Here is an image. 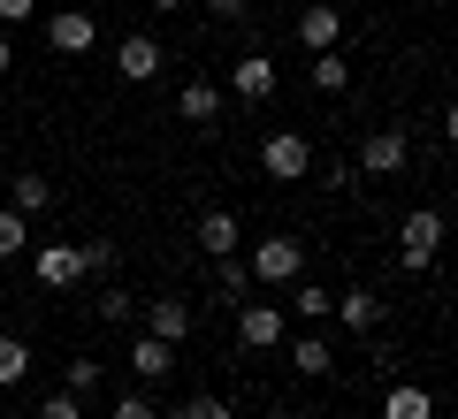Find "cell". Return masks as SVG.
Masks as SVG:
<instances>
[{
	"label": "cell",
	"instance_id": "6da1fadb",
	"mask_svg": "<svg viewBox=\"0 0 458 419\" xmlns=\"http://www.w3.org/2000/svg\"><path fill=\"white\" fill-rule=\"evenodd\" d=\"M436 252H443V214L436 206H412L405 229H397V259H405V274H428Z\"/></svg>",
	"mask_w": 458,
	"mask_h": 419
},
{
	"label": "cell",
	"instance_id": "7a4b0ae2",
	"mask_svg": "<svg viewBox=\"0 0 458 419\" xmlns=\"http://www.w3.org/2000/svg\"><path fill=\"white\" fill-rule=\"evenodd\" d=\"M252 282H276V290H291L298 274H306V244L298 237H267V244H252Z\"/></svg>",
	"mask_w": 458,
	"mask_h": 419
},
{
	"label": "cell",
	"instance_id": "3957f363",
	"mask_svg": "<svg viewBox=\"0 0 458 419\" xmlns=\"http://www.w3.org/2000/svg\"><path fill=\"white\" fill-rule=\"evenodd\" d=\"M260 168H267L276 183H306V176H313V146L298 138V130H276V138L260 146Z\"/></svg>",
	"mask_w": 458,
	"mask_h": 419
},
{
	"label": "cell",
	"instance_id": "277c9868",
	"mask_svg": "<svg viewBox=\"0 0 458 419\" xmlns=\"http://www.w3.org/2000/svg\"><path fill=\"white\" fill-rule=\"evenodd\" d=\"M31 274H38V290H77V282H84V259H77V244H38Z\"/></svg>",
	"mask_w": 458,
	"mask_h": 419
},
{
	"label": "cell",
	"instance_id": "5b68a950",
	"mask_svg": "<svg viewBox=\"0 0 458 419\" xmlns=\"http://www.w3.org/2000/svg\"><path fill=\"white\" fill-rule=\"evenodd\" d=\"M283 328H291L283 306H237V343H245V351H276Z\"/></svg>",
	"mask_w": 458,
	"mask_h": 419
},
{
	"label": "cell",
	"instance_id": "8992f818",
	"mask_svg": "<svg viewBox=\"0 0 458 419\" xmlns=\"http://www.w3.org/2000/svg\"><path fill=\"white\" fill-rule=\"evenodd\" d=\"M47 46L54 54H92L99 46V23L84 16V8H54V16H47Z\"/></svg>",
	"mask_w": 458,
	"mask_h": 419
},
{
	"label": "cell",
	"instance_id": "52a82bcc",
	"mask_svg": "<svg viewBox=\"0 0 458 419\" xmlns=\"http://www.w3.org/2000/svg\"><path fill=\"white\" fill-rule=\"evenodd\" d=\"M344 38V8L336 0H313V8H298V46L306 54H328Z\"/></svg>",
	"mask_w": 458,
	"mask_h": 419
},
{
	"label": "cell",
	"instance_id": "ba28073f",
	"mask_svg": "<svg viewBox=\"0 0 458 419\" xmlns=\"http://www.w3.org/2000/svg\"><path fill=\"white\" fill-rule=\"evenodd\" d=\"M161 62H168L161 38H146V31H131L123 46H114V69H123V84H153V77H161Z\"/></svg>",
	"mask_w": 458,
	"mask_h": 419
},
{
	"label": "cell",
	"instance_id": "9c48e42d",
	"mask_svg": "<svg viewBox=\"0 0 458 419\" xmlns=\"http://www.w3.org/2000/svg\"><path fill=\"white\" fill-rule=\"evenodd\" d=\"M405 161H412V138H405V130H375V138L360 146V168H367V176H397Z\"/></svg>",
	"mask_w": 458,
	"mask_h": 419
},
{
	"label": "cell",
	"instance_id": "30bf717a",
	"mask_svg": "<svg viewBox=\"0 0 458 419\" xmlns=\"http://www.w3.org/2000/svg\"><path fill=\"white\" fill-rule=\"evenodd\" d=\"M229 92L252 99V107H260V99H276V62H267V54H245V62H229Z\"/></svg>",
	"mask_w": 458,
	"mask_h": 419
},
{
	"label": "cell",
	"instance_id": "8fae6325",
	"mask_svg": "<svg viewBox=\"0 0 458 419\" xmlns=\"http://www.w3.org/2000/svg\"><path fill=\"white\" fill-rule=\"evenodd\" d=\"M222 107H229L222 84H183V92H176V122H191V130H214Z\"/></svg>",
	"mask_w": 458,
	"mask_h": 419
},
{
	"label": "cell",
	"instance_id": "7c38bea8",
	"mask_svg": "<svg viewBox=\"0 0 458 419\" xmlns=\"http://www.w3.org/2000/svg\"><path fill=\"white\" fill-rule=\"evenodd\" d=\"M237 244H245V229H237V214H229V206H207V214H199V252H207V259L237 252Z\"/></svg>",
	"mask_w": 458,
	"mask_h": 419
},
{
	"label": "cell",
	"instance_id": "4fadbf2b",
	"mask_svg": "<svg viewBox=\"0 0 458 419\" xmlns=\"http://www.w3.org/2000/svg\"><path fill=\"white\" fill-rule=\"evenodd\" d=\"M328 313H336L352 336H375V328H382V297H375V290H344V297H328Z\"/></svg>",
	"mask_w": 458,
	"mask_h": 419
},
{
	"label": "cell",
	"instance_id": "5bb4252c",
	"mask_svg": "<svg viewBox=\"0 0 458 419\" xmlns=\"http://www.w3.org/2000/svg\"><path fill=\"white\" fill-rule=\"evenodd\" d=\"M146 336L183 343V336H191V306H183V297H161V306H146Z\"/></svg>",
	"mask_w": 458,
	"mask_h": 419
},
{
	"label": "cell",
	"instance_id": "9a60e30c",
	"mask_svg": "<svg viewBox=\"0 0 458 419\" xmlns=\"http://www.w3.org/2000/svg\"><path fill=\"white\" fill-rule=\"evenodd\" d=\"M382 419H436V397H428L420 381H390V397H382Z\"/></svg>",
	"mask_w": 458,
	"mask_h": 419
},
{
	"label": "cell",
	"instance_id": "2e32d148",
	"mask_svg": "<svg viewBox=\"0 0 458 419\" xmlns=\"http://www.w3.org/2000/svg\"><path fill=\"white\" fill-rule=\"evenodd\" d=\"M168 366H176V343H161V336H138L131 343V373H138V381H161Z\"/></svg>",
	"mask_w": 458,
	"mask_h": 419
},
{
	"label": "cell",
	"instance_id": "e0dca14e",
	"mask_svg": "<svg viewBox=\"0 0 458 419\" xmlns=\"http://www.w3.org/2000/svg\"><path fill=\"white\" fill-rule=\"evenodd\" d=\"M8 206L31 222V214H47V206H54V183H47V176H16V183H8Z\"/></svg>",
	"mask_w": 458,
	"mask_h": 419
},
{
	"label": "cell",
	"instance_id": "ac0fdd59",
	"mask_svg": "<svg viewBox=\"0 0 458 419\" xmlns=\"http://www.w3.org/2000/svg\"><path fill=\"white\" fill-rule=\"evenodd\" d=\"M291 366L306 373V381H321V373H336V351H328L321 336H298V343H291Z\"/></svg>",
	"mask_w": 458,
	"mask_h": 419
},
{
	"label": "cell",
	"instance_id": "d6986e66",
	"mask_svg": "<svg viewBox=\"0 0 458 419\" xmlns=\"http://www.w3.org/2000/svg\"><path fill=\"white\" fill-rule=\"evenodd\" d=\"M214 290H222L229 306H245V290H252V267H245L237 252H222V259H214Z\"/></svg>",
	"mask_w": 458,
	"mask_h": 419
},
{
	"label": "cell",
	"instance_id": "ffe728a7",
	"mask_svg": "<svg viewBox=\"0 0 458 419\" xmlns=\"http://www.w3.org/2000/svg\"><path fill=\"white\" fill-rule=\"evenodd\" d=\"M313 92H352V54H313Z\"/></svg>",
	"mask_w": 458,
	"mask_h": 419
},
{
	"label": "cell",
	"instance_id": "44dd1931",
	"mask_svg": "<svg viewBox=\"0 0 458 419\" xmlns=\"http://www.w3.org/2000/svg\"><path fill=\"white\" fill-rule=\"evenodd\" d=\"M23 252H31V222L16 206H0V259H23Z\"/></svg>",
	"mask_w": 458,
	"mask_h": 419
},
{
	"label": "cell",
	"instance_id": "7402d4cb",
	"mask_svg": "<svg viewBox=\"0 0 458 419\" xmlns=\"http://www.w3.org/2000/svg\"><path fill=\"white\" fill-rule=\"evenodd\" d=\"M23 373H31V343H23V336H0V389H16Z\"/></svg>",
	"mask_w": 458,
	"mask_h": 419
},
{
	"label": "cell",
	"instance_id": "603a6c76",
	"mask_svg": "<svg viewBox=\"0 0 458 419\" xmlns=\"http://www.w3.org/2000/svg\"><path fill=\"white\" fill-rule=\"evenodd\" d=\"M291 313H298V321H328V290L298 274V282H291Z\"/></svg>",
	"mask_w": 458,
	"mask_h": 419
},
{
	"label": "cell",
	"instance_id": "cb8c5ba5",
	"mask_svg": "<svg viewBox=\"0 0 458 419\" xmlns=\"http://www.w3.org/2000/svg\"><path fill=\"white\" fill-rule=\"evenodd\" d=\"M92 313H99V321H107V328H123V321H131V313H138V297H131V290H114V282H107V290L92 297Z\"/></svg>",
	"mask_w": 458,
	"mask_h": 419
},
{
	"label": "cell",
	"instance_id": "d4e9b609",
	"mask_svg": "<svg viewBox=\"0 0 458 419\" xmlns=\"http://www.w3.org/2000/svg\"><path fill=\"white\" fill-rule=\"evenodd\" d=\"M99 373H107L99 358H69V366H62V389H69V397H92V389H99Z\"/></svg>",
	"mask_w": 458,
	"mask_h": 419
},
{
	"label": "cell",
	"instance_id": "484cf974",
	"mask_svg": "<svg viewBox=\"0 0 458 419\" xmlns=\"http://www.w3.org/2000/svg\"><path fill=\"white\" fill-rule=\"evenodd\" d=\"M77 259H84V274H114V259H123V244H77Z\"/></svg>",
	"mask_w": 458,
	"mask_h": 419
},
{
	"label": "cell",
	"instance_id": "4316f807",
	"mask_svg": "<svg viewBox=\"0 0 458 419\" xmlns=\"http://www.w3.org/2000/svg\"><path fill=\"white\" fill-rule=\"evenodd\" d=\"M176 419H237V412H229V397H191Z\"/></svg>",
	"mask_w": 458,
	"mask_h": 419
},
{
	"label": "cell",
	"instance_id": "83f0119b",
	"mask_svg": "<svg viewBox=\"0 0 458 419\" xmlns=\"http://www.w3.org/2000/svg\"><path fill=\"white\" fill-rule=\"evenodd\" d=\"M38 419H84V397H69V389H54V397H47V412H38Z\"/></svg>",
	"mask_w": 458,
	"mask_h": 419
},
{
	"label": "cell",
	"instance_id": "f1b7e54d",
	"mask_svg": "<svg viewBox=\"0 0 458 419\" xmlns=\"http://www.w3.org/2000/svg\"><path fill=\"white\" fill-rule=\"evenodd\" d=\"M114 419H161V412H153V397H114Z\"/></svg>",
	"mask_w": 458,
	"mask_h": 419
},
{
	"label": "cell",
	"instance_id": "f546056e",
	"mask_svg": "<svg viewBox=\"0 0 458 419\" xmlns=\"http://www.w3.org/2000/svg\"><path fill=\"white\" fill-rule=\"evenodd\" d=\"M245 8L252 0H207V16H222V23H245Z\"/></svg>",
	"mask_w": 458,
	"mask_h": 419
},
{
	"label": "cell",
	"instance_id": "4dcf8cb0",
	"mask_svg": "<svg viewBox=\"0 0 458 419\" xmlns=\"http://www.w3.org/2000/svg\"><path fill=\"white\" fill-rule=\"evenodd\" d=\"M38 16V0H0V23H31Z\"/></svg>",
	"mask_w": 458,
	"mask_h": 419
},
{
	"label": "cell",
	"instance_id": "1f68e13d",
	"mask_svg": "<svg viewBox=\"0 0 458 419\" xmlns=\"http://www.w3.org/2000/svg\"><path fill=\"white\" fill-rule=\"evenodd\" d=\"M8 69H16V46H8V31H0V77H8Z\"/></svg>",
	"mask_w": 458,
	"mask_h": 419
},
{
	"label": "cell",
	"instance_id": "d6a6232c",
	"mask_svg": "<svg viewBox=\"0 0 458 419\" xmlns=\"http://www.w3.org/2000/svg\"><path fill=\"white\" fill-rule=\"evenodd\" d=\"M146 8H161V16H168V8H183V0H146Z\"/></svg>",
	"mask_w": 458,
	"mask_h": 419
},
{
	"label": "cell",
	"instance_id": "836d02e7",
	"mask_svg": "<svg viewBox=\"0 0 458 419\" xmlns=\"http://www.w3.org/2000/svg\"><path fill=\"white\" fill-rule=\"evenodd\" d=\"M0 313H8V290H0Z\"/></svg>",
	"mask_w": 458,
	"mask_h": 419
}]
</instances>
